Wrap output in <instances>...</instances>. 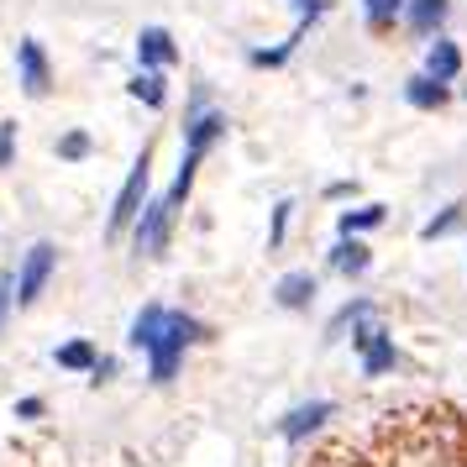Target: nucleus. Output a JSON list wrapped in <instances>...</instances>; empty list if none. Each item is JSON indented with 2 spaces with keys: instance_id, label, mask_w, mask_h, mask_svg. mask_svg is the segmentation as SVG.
I'll use <instances>...</instances> for the list:
<instances>
[{
  "instance_id": "obj_1",
  "label": "nucleus",
  "mask_w": 467,
  "mask_h": 467,
  "mask_svg": "<svg viewBox=\"0 0 467 467\" xmlns=\"http://www.w3.org/2000/svg\"><path fill=\"white\" fill-rule=\"evenodd\" d=\"M200 337V320H190L184 310H169V320H163V331H158V341L148 347L152 358V383H169L173 373H179V358H184V347Z\"/></svg>"
},
{
  "instance_id": "obj_2",
  "label": "nucleus",
  "mask_w": 467,
  "mask_h": 467,
  "mask_svg": "<svg viewBox=\"0 0 467 467\" xmlns=\"http://www.w3.org/2000/svg\"><path fill=\"white\" fill-rule=\"evenodd\" d=\"M148 163H152V148H142V158L131 163L127 184H121V194H116V211H110V236H121L127 226H137V215H142V205H148Z\"/></svg>"
},
{
  "instance_id": "obj_3",
  "label": "nucleus",
  "mask_w": 467,
  "mask_h": 467,
  "mask_svg": "<svg viewBox=\"0 0 467 467\" xmlns=\"http://www.w3.org/2000/svg\"><path fill=\"white\" fill-rule=\"evenodd\" d=\"M53 268H58V247H53V242H37V247L22 257V268H16V305H37V295L47 289Z\"/></svg>"
},
{
  "instance_id": "obj_4",
  "label": "nucleus",
  "mask_w": 467,
  "mask_h": 467,
  "mask_svg": "<svg viewBox=\"0 0 467 467\" xmlns=\"http://www.w3.org/2000/svg\"><path fill=\"white\" fill-rule=\"evenodd\" d=\"M352 337H358L362 379H383V373H394V362H400V352H394V337L383 331L379 320H368V326H358Z\"/></svg>"
},
{
  "instance_id": "obj_5",
  "label": "nucleus",
  "mask_w": 467,
  "mask_h": 467,
  "mask_svg": "<svg viewBox=\"0 0 467 467\" xmlns=\"http://www.w3.org/2000/svg\"><path fill=\"white\" fill-rule=\"evenodd\" d=\"M173 215H179V211L169 205V194H163V200H148V205H142L137 226H131V232H137V253L158 257L163 247H169V236H173Z\"/></svg>"
},
{
  "instance_id": "obj_6",
  "label": "nucleus",
  "mask_w": 467,
  "mask_h": 467,
  "mask_svg": "<svg viewBox=\"0 0 467 467\" xmlns=\"http://www.w3.org/2000/svg\"><path fill=\"white\" fill-rule=\"evenodd\" d=\"M16 79H22V89L32 100H43L47 89H53V68H47V53L37 37H22L16 43Z\"/></svg>"
},
{
  "instance_id": "obj_7",
  "label": "nucleus",
  "mask_w": 467,
  "mask_h": 467,
  "mask_svg": "<svg viewBox=\"0 0 467 467\" xmlns=\"http://www.w3.org/2000/svg\"><path fill=\"white\" fill-rule=\"evenodd\" d=\"M331 415H337V404L331 400H310V404H295V410H289V415H284V420H278V436H284V441H305V436H310V431H320V425L331 420Z\"/></svg>"
},
{
  "instance_id": "obj_8",
  "label": "nucleus",
  "mask_w": 467,
  "mask_h": 467,
  "mask_svg": "<svg viewBox=\"0 0 467 467\" xmlns=\"http://www.w3.org/2000/svg\"><path fill=\"white\" fill-rule=\"evenodd\" d=\"M446 16H451V0H410L404 5V26L415 37H441Z\"/></svg>"
},
{
  "instance_id": "obj_9",
  "label": "nucleus",
  "mask_w": 467,
  "mask_h": 467,
  "mask_svg": "<svg viewBox=\"0 0 467 467\" xmlns=\"http://www.w3.org/2000/svg\"><path fill=\"white\" fill-rule=\"evenodd\" d=\"M179 58V47L163 26H142L137 32V68H169Z\"/></svg>"
},
{
  "instance_id": "obj_10",
  "label": "nucleus",
  "mask_w": 467,
  "mask_h": 467,
  "mask_svg": "<svg viewBox=\"0 0 467 467\" xmlns=\"http://www.w3.org/2000/svg\"><path fill=\"white\" fill-rule=\"evenodd\" d=\"M425 74L457 85V74H462V47L451 43V37H431V47H425Z\"/></svg>"
},
{
  "instance_id": "obj_11",
  "label": "nucleus",
  "mask_w": 467,
  "mask_h": 467,
  "mask_svg": "<svg viewBox=\"0 0 467 467\" xmlns=\"http://www.w3.org/2000/svg\"><path fill=\"white\" fill-rule=\"evenodd\" d=\"M404 100H410V106L415 110H441L446 100H451V85H446V79H436V74H415V79H410V85H404Z\"/></svg>"
},
{
  "instance_id": "obj_12",
  "label": "nucleus",
  "mask_w": 467,
  "mask_h": 467,
  "mask_svg": "<svg viewBox=\"0 0 467 467\" xmlns=\"http://www.w3.org/2000/svg\"><path fill=\"white\" fill-rule=\"evenodd\" d=\"M368 263H373V253H368V242H362V236H341L337 247H331V268H337L341 278L368 274Z\"/></svg>"
},
{
  "instance_id": "obj_13",
  "label": "nucleus",
  "mask_w": 467,
  "mask_h": 467,
  "mask_svg": "<svg viewBox=\"0 0 467 467\" xmlns=\"http://www.w3.org/2000/svg\"><path fill=\"white\" fill-rule=\"evenodd\" d=\"M127 89H131V100H142L148 110L169 106V79H163V68H137Z\"/></svg>"
},
{
  "instance_id": "obj_14",
  "label": "nucleus",
  "mask_w": 467,
  "mask_h": 467,
  "mask_svg": "<svg viewBox=\"0 0 467 467\" xmlns=\"http://www.w3.org/2000/svg\"><path fill=\"white\" fill-rule=\"evenodd\" d=\"M274 299L284 310H305V305L316 299V274H284L274 284Z\"/></svg>"
},
{
  "instance_id": "obj_15",
  "label": "nucleus",
  "mask_w": 467,
  "mask_h": 467,
  "mask_svg": "<svg viewBox=\"0 0 467 467\" xmlns=\"http://www.w3.org/2000/svg\"><path fill=\"white\" fill-rule=\"evenodd\" d=\"M163 320H169V310H163V305H142V310H137V320H131V347H137V352H148L152 341H158V331H163Z\"/></svg>"
},
{
  "instance_id": "obj_16",
  "label": "nucleus",
  "mask_w": 467,
  "mask_h": 467,
  "mask_svg": "<svg viewBox=\"0 0 467 467\" xmlns=\"http://www.w3.org/2000/svg\"><path fill=\"white\" fill-rule=\"evenodd\" d=\"M305 32H310V22H295V32H289L278 47H257V53H253V68H284L289 58H295V47L305 43Z\"/></svg>"
},
{
  "instance_id": "obj_17",
  "label": "nucleus",
  "mask_w": 467,
  "mask_h": 467,
  "mask_svg": "<svg viewBox=\"0 0 467 467\" xmlns=\"http://www.w3.org/2000/svg\"><path fill=\"white\" fill-rule=\"evenodd\" d=\"M368 320H373V305H368V299H352V305H341L337 316H331L326 341H341L347 331H358V326H368Z\"/></svg>"
},
{
  "instance_id": "obj_18",
  "label": "nucleus",
  "mask_w": 467,
  "mask_h": 467,
  "mask_svg": "<svg viewBox=\"0 0 467 467\" xmlns=\"http://www.w3.org/2000/svg\"><path fill=\"white\" fill-rule=\"evenodd\" d=\"M404 5L410 0H362V22L373 26V32H389L394 22H404Z\"/></svg>"
},
{
  "instance_id": "obj_19",
  "label": "nucleus",
  "mask_w": 467,
  "mask_h": 467,
  "mask_svg": "<svg viewBox=\"0 0 467 467\" xmlns=\"http://www.w3.org/2000/svg\"><path fill=\"white\" fill-rule=\"evenodd\" d=\"M383 205H358V211H341V221H337V232L341 236H362V232H373V226H383Z\"/></svg>"
},
{
  "instance_id": "obj_20",
  "label": "nucleus",
  "mask_w": 467,
  "mask_h": 467,
  "mask_svg": "<svg viewBox=\"0 0 467 467\" xmlns=\"http://www.w3.org/2000/svg\"><path fill=\"white\" fill-rule=\"evenodd\" d=\"M95 362H100V352L89 341H64L58 347V368H68V373H95Z\"/></svg>"
},
{
  "instance_id": "obj_21",
  "label": "nucleus",
  "mask_w": 467,
  "mask_h": 467,
  "mask_svg": "<svg viewBox=\"0 0 467 467\" xmlns=\"http://www.w3.org/2000/svg\"><path fill=\"white\" fill-rule=\"evenodd\" d=\"M457 226H462V205H446L436 221H425V226H420V236H425V242H441V236H451Z\"/></svg>"
},
{
  "instance_id": "obj_22",
  "label": "nucleus",
  "mask_w": 467,
  "mask_h": 467,
  "mask_svg": "<svg viewBox=\"0 0 467 467\" xmlns=\"http://www.w3.org/2000/svg\"><path fill=\"white\" fill-rule=\"evenodd\" d=\"M89 148H95V142H89V131H68V137H58V158H64V163L89 158Z\"/></svg>"
},
{
  "instance_id": "obj_23",
  "label": "nucleus",
  "mask_w": 467,
  "mask_h": 467,
  "mask_svg": "<svg viewBox=\"0 0 467 467\" xmlns=\"http://www.w3.org/2000/svg\"><path fill=\"white\" fill-rule=\"evenodd\" d=\"M289 215H295V205H289V200H278L274 221H268V247H284V236H289Z\"/></svg>"
},
{
  "instance_id": "obj_24",
  "label": "nucleus",
  "mask_w": 467,
  "mask_h": 467,
  "mask_svg": "<svg viewBox=\"0 0 467 467\" xmlns=\"http://www.w3.org/2000/svg\"><path fill=\"white\" fill-rule=\"evenodd\" d=\"M11 158H16V121H5V127H0V169H5Z\"/></svg>"
},
{
  "instance_id": "obj_25",
  "label": "nucleus",
  "mask_w": 467,
  "mask_h": 467,
  "mask_svg": "<svg viewBox=\"0 0 467 467\" xmlns=\"http://www.w3.org/2000/svg\"><path fill=\"white\" fill-rule=\"evenodd\" d=\"M11 299H16V278L0 274V331H5V316H11Z\"/></svg>"
},
{
  "instance_id": "obj_26",
  "label": "nucleus",
  "mask_w": 467,
  "mask_h": 467,
  "mask_svg": "<svg viewBox=\"0 0 467 467\" xmlns=\"http://www.w3.org/2000/svg\"><path fill=\"white\" fill-rule=\"evenodd\" d=\"M289 5H295L299 22H320V11H326V0H289Z\"/></svg>"
},
{
  "instance_id": "obj_27",
  "label": "nucleus",
  "mask_w": 467,
  "mask_h": 467,
  "mask_svg": "<svg viewBox=\"0 0 467 467\" xmlns=\"http://www.w3.org/2000/svg\"><path fill=\"white\" fill-rule=\"evenodd\" d=\"M16 415H22V420H37V415H43V400H22L16 404Z\"/></svg>"
},
{
  "instance_id": "obj_28",
  "label": "nucleus",
  "mask_w": 467,
  "mask_h": 467,
  "mask_svg": "<svg viewBox=\"0 0 467 467\" xmlns=\"http://www.w3.org/2000/svg\"><path fill=\"white\" fill-rule=\"evenodd\" d=\"M106 379H116V358H100V362H95V383H106Z\"/></svg>"
},
{
  "instance_id": "obj_29",
  "label": "nucleus",
  "mask_w": 467,
  "mask_h": 467,
  "mask_svg": "<svg viewBox=\"0 0 467 467\" xmlns=\"http://www.w3.org/2000/svg\"><path fill=\"white\" fill-rule=\"evenodd\" d=\"M326 194H331V200H347V194H358V184H347V179H337V184H331Z\"/></svg>"
},
{
  "instance_id": "obj_30",
  "label": "nucleus",
  "mask_w": 467,
  "mask_h": 467,
  "mask_svg": "<svg viewBox=\"0 0 467 467\" xmlns=\"http://www.w3.org/2000/svg\"><path fill=\"white\" fill-rule=\"evenodd\" d=\"M462 95H467V89H462Z\"/></svg>"
}]
</instances>
